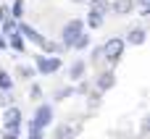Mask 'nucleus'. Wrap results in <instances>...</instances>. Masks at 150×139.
I'll return each instance as SVG.
<instances>
[{"label":"nucleus","instance_id":"obj_1","mask_svg":"<svg viewBox=\"0 0 150 139\" xmlns=\"http://www.w3.org/2000/svg\"><path fill=\"white\" fill-rule=\"evenodd\" d=\"M124 50H127V45H124V39L121 37H111V39H105L103 45H100V53H103V60L113 68L119 60H121V55H124Z\"/></svg>","mask_w":150,"mask_h":139},{"label":"nucleus","instance_id":"obj_2","mask_svg":"<svg viewBox=\"0 0 150 139\" xmlns=\"http://www.w3.org/2000/svg\"><path fill=\"white\" fill-rule=\"evenodd\" d=\"M84 32V21L82 18H69L66 24H63V29H61V47L63 50H71L74 47V42H76V37Z\"/></svg>","mask_w":150,"mask_h":139},{"label":"nucleus","instance_id":"obj_3","mask_svg":"<svg viewBox=\"0 0 150 139\" xmlns=\"http://www.w3.org/2000/svg\"><path fill=\"white\" fill-rule=\"evenodd\" d=\"M63 68V60L58 55H34V74L40 76H53Z\"/></svg>","mask_w":150,"mask_h":139},{"label":"nucleus","instance_id":"obj_4","mask_svg":"<svg viewBox=\"0 0 150 139\" xmlns=\"http://www.w3.org/2000/svg\"><path fill=\"white\" fill-rule=\"evenodd\" d=\"M21 126H24V113H21V108H16V105L3 108V131H16V134H21Z\"/></svg>","mask_w":150,"mask_h":139},{"label":"nucleus","instance_id":"obj_5","mask_svg":"<svg viewBox=\"0 0 150 139\" xmlns=\"http://www.w3.org/2000/svg\"><path fill=\"white\" fill-rule=\"evenodd\" d=\"M53 118H55V108H53V102H40L37 110H34V118H32L29 124L45 131V129L53 124Z\"/></svg>","mask_w":150,"mask_h":139},{"label":"nucleus","instance_id":"obj_6","mask_svg":"<svg viewBox=\"0 0 150 139\" xmlns=\"http://www.w3.org/2000/svg\"><path fill=\"white\" fill-rule=\"evenodd\" d=\"M16 34H21L24 42H34L37 47L45 42V34H40V32H37L32 24H26V21H18V24H16Z\"/></svg>","mask_w":150,"mask_h":139},{"label":"nucleus","instance_id":"obj_7","mask_svg":"<svg viewBox=\"0 0 150 139\" xmlns=\"http://www.w3.org/2000/svg\"><path fill=\"white\" fill-rule=\"evenodd\" d=\"M116 87V71L113 68H105V71H100L98 74V79H95V92H108V89H113Z\"/></svg>","mask_w":150,"mask_h":139},{"label":"nucleus","instance_id":"obj_8","mask_svg":"<svg viewBox=\"0 0 150 139\" xmlns=\"http://www.w3.org/2000/svg\"><path fill=\"white\" fill-rule=\"evenodd\" d=\"M121 39H124V45L142 47V45H145V39H148V32H145L142 26H132V29L127 32V37H121Z\"/></svg>","mask_w":150,"mask_h":139},{"label":"nucleus","instance_id":"obj_9","mask_svg":"<svg viewBox=\"0 0 150 139\" xmlns=\"http://www.w3.org/2000/svg\"><path fill=\"white\" fill-rule=\"evenodd\" d=\"M84 76H87V60L84 58H76L69 66V81H82Z\"/></svg>","mask_w":150,"mask_h":139},{"label":"nucleus","instance_id":"obj_10","mask_svg":"<svg viewBox=\"0 0 150 139\" xmlns=\"http://www.w3.org/2000/svg\"><path fill=\"white\" fill-rule=\"evenodd\" d=\"M108 8L113 16H129L134 11V0H113V3H108Z\"/></svg>","mask_w":150,"mask_h":139},{"label":"nucleus","instance_id":"obj_11","mask_svg":"<svg viewBox=\"0 0 150 139\" xmlns=\"http://www.w3.org/2000/svg\"><path fill=\"white\" fill-rule=\"evenodd\" d=\"M8 47H11L13 53L26 55V42H24V37H21V34H11V37H8Z\"/></svg>","mask_w":150,"mask_h":139},{"label":"nucleus","instance_id":"obj_12","mask_svg":"<svg viewBox=\"0 0 150 139\" xmlns=\"http://www.w3.org/2000/svg\"><path fill=\"white\" fill-rule=\"evenodd\" d=\"M8 11H11V18H13V21H21L24 13H26V3H24V0H13V3L8 5Z\"/></svg>","mask_w":150,"mask_h":139},{"label":"nucleus","instance_id":"obj_13","mask_svg":"<svg viewBox=\"0 0 150 139\" xmlns=\"http://www.w3.org/2000/svg\"><path fill=\"white\" fill-rule=\"evenodd\" d=\"M74 137H76V126H71V124H61L55 129V139H74Z\"/></svg>","mask_w":150,"mask_h":139},{"label":"nucleus","instance_id":"obj_14","mask_svg":"<svg viewBox=\"0 0 150 139\" xmlns=\"http://www.w3.org/2000/svg\"><path fill=\"white\" fill-rule=\"evenodd\" d=\"M16 76H18L21 81H32L37 74H34V66H24V63H21V66L16 68Z\"/></svg>","mask_w":150,"mask_h":139},{"label":"nucleus","instance_id":"obj_15","mask_svg":"<svg viewBox=\"0 0 150 139\" xmlns=\"http://www.w3.org/2000/svg\"><path fill=\"white\" fill-rule=\"evenodd\" d=\"M0 92H13V76L5 68H0Z\"/></svg>","mask_w":150,"mask_h":139},{"label":"nucleus","instance_id":"obj_16","mask_svg":"<svg viewBox=\"0 0 150 139\" xmlns=\"http://www.w3.org/2000/svg\"><path fill=\"white\" fill-rule=\"evenodd\" d=\"M69 97H74V87H58V89L53 92V100H55V102H63V100H69Z\"/></svg>","mask_w":150,"mask_h":139},{"label":"nucleus","instance_id":"obj_17","mask_svg":"<svg viewBox=\"0 0 150 139\" xmlns=\"http://www.w3.org/2000/svg\"><path fill=\"white\" fill-rule=\"evenodd\" d=\"M90 42H92V37H90L87 32H82V34L76 37V42H74V47H71V50H87V47H90Z\"/></svg>","mask_w":150,"mask_h":139},{"label":"nucleus","instance_id":"obj_18","mask_svg":"<svg viewBox=\"0 0 150 139\" xmlns=\"http://www.w3.org/2000/svg\"><path fill=\"white\" fill-rule=\"evenodd\" d=\"M16 24H18V21H13V18H8V21H3V24H0V29H3L0 34H3V37L8 39L11 34H16Z\"/></svg>","mask_w":150,"mask_h":139},{"label":"nucleus","instance_id":"obj_19","mask_svg":"<svg viewBox=\"0 0 150 139\" xmlns=\"http://www.w3.org/2000/svg\"><path fill=\"white\" fill-rule=\"evenodd\" d=\"M29 97H32L34 102H40V100H42V87H40V84H32V89H29Z\"/></svg>","mask_w":150,"mask_h":139},{"label":"nucleus","instance_id":"obj_20","mask_svg":"<svg viewBox=\"0 0 150 139\" xmlns=\"http://www.w3.org/2000/svg\"><path fill=\"white\" fill-rule=\"evenodd\" d=\"M26 139H45V131H42V129H37V126H32V124H29V137Z\"/></svg>","mask_w":150,"mask_h":139},{"label":"nucleus","instance_id":"obj_21","mask_svg":"<svg viewBox=\"0 0 150 139\" xmlns=\"http://www.w3.org/2000/svg\"><path fill=\"white\" fill-rule=\"evenodd\" d=\"M90 63H92V66L103 63V53H100V47H95V50H92V55H90Z\"/></svg>","mask_w":150,"mask_h":139},{"label":"nucleus","instance_id":"obj_22","mask_svg":"<svg viewBox=\"0 0 150 139\" xmlns=\"http://www.w3.org/2000/svg\"><path fill=\"white\" fill-rule=\"evenodd\" d=\"M13 102V95L11 92H0V108H8Z\"/></svg>","mask_w":150,"mask_h":139},{"label":"nucleus","instance_id":"obj_23","mask_svg":"<svg viewBox=\"0 0 150 139\" xmlns=\"http://www.w3.org/2000/svg\"><path fill=\"white\" fill-rule=\"evenodd\" d=\"M8 18H11V11H8V5L3 3V5H0V24H3V21H8Z\"/></svg>","mask_w":150,"mask_h":139},{"label":"nucleus","instance_id":"obj_24","mask_svg":"<svg viewBox=\"0 0 150 139\" xmlns=\"http://www.w3.org/2000/svg\"><path fill=\"white\" fill-rule=\"evenodd\" d=\"M90 102H92V108H98L100 105V92H90Z\"/></svg>","mask_w":150,"mask_h":139},{"label":"nucleus","instance_id":"obj_25","mask_svg":"<svg viewBox=\"0 0 150 139\" xmlns=\"http://www.w3.org/2000/svg\"><path fill=\"white\" fill-rule=\"evenodd\" d=\"M0 139H18V134H16V131H3Z\"/></svg>","mask_w":150,"mask_h":139},{"label":"nucleus","instance_id":"obj_26","mask_svg":"<svg viewBox=\"0 0 150 139\" xmlns=\"http://www.w3.org/2000/svg\"><path fill=\"white\" fill-rule=\"evenodd\" d=\"M0 50H8V39H5L3 34H0Z\"/></svg>","mask_w":150,"mask_h":139},{"label":"nucleus","instance_id":"obj_27","mask_svg":"<svg viewBox=\"0 0 150 139\" xmlns=\"http://www.w3.org/2000/svg\"><path fill=\"white\" fill-rule=\"evenodd\" d=\"M134 3H140V11L142 8H150V0H134Z\"/></svg>","mask_w":150,"mask_h":139}]
</instances>
